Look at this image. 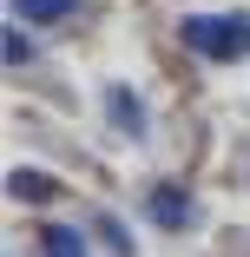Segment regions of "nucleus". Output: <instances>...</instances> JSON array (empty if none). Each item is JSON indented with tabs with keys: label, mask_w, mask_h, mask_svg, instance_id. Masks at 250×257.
I'll use <instances>...</instances> for the list:
<instances>
[{
	"label": "nucleus",
	"mask_w": 250,
	"mask_h": 257,
	"mask_svg": "<svg viewBox=\"0 0 250 257\" xmlns=\"http://www.w3.org/2000/svg\"><path fill=\"white\" fill-rule=\"evenodd\" d=\"M145 204H152V218H158V224H171V231H178V224H191V198H184L178 185H158Z\"/></svg>",
	"instance_id": "obj_2"
},
{
	"label": "nucleus",
	"mask_w": 250,
	"mask_h": 257,
	"mask_svg": "<svg viewBox=\"0 0 250 257\" xmlns=\"http://www.w3.org/2000/svg\"><path fill=\"white\" fill-rule=\"evenodd\" d=\"M46 257H86V237L66 231V224H53V231H46Z\"/></svg>",
	"instance_id": "obj_4"
},
{
	"label": "nucleus",
	"mask_w": 250,
	"mask_h": 257,
	"mask_svg": "<svg viewBox=\"0 0 250 257\" xmlns=\"http://www.w3.org/2000/svg\"><path fill=\"white\" fill-rule=\"evenodd\" d=\"M184 46L204 60H237L250 53V20H230V14H191L184 20Z\"/></svg>",
	"instance_id": "obj_1"
},
{
	"label": "nucleus",
	"mask_w": 250,
	"mask_h": 257,
	"mask_svg": "<svg viewBox=\"0 0 250 257\" xmlns=\"http://www.w3.org/2000/svg\"><path fill=\"white\" fill-rule=\"evenodd\" d=\"M79 7V0H14V14L20 20H40V27H53V20H66Z\"/></svg>",
	"instance_id": "obj_3"
},
{
	"label": "nucleus",
	"mask_w": 250,
	"mask_h": 257,
	"mask_svg": "<svg viewBox=\"0 0 250 257\" xmlns=\"http://www.w3.org/2000/svg\"><path fill=\"white\" fill-rule=\"evenodd\" d=\"M53 191V178H40V172H14V198H46Z\"/></svg>",
	"instance_id": "obj_5"
}]
</instances>
